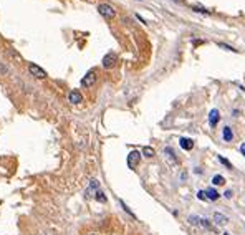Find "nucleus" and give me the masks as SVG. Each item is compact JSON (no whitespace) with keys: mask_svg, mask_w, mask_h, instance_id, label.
Here are the masks:
<instances>
[{"mask_svg":"<svg viewBox=\"0 0 245 235\" xmlns=\"http://www.w3.org/2000/svg\"><path fill=\"white\" fill-rule=\"evenodd\" d=\"M200 225H202V227H205V228H209V230H212V227H210V224H209L205 219H200Z\"/></svg>","mask_w":245,"mask_h":235,"instance_id":"412c9836","label":"nucleus"},{"mask_svg":"<svg viewBox=\"0 0 245 235\" xmlns=\"http://www.w3.org/2000/svg\"><path fill=\"white\" fill-rule=\"evenodd\" d=\"M217 46L219 48L227 50V51H234V53H237V48H234V46H230V45H225V43H222V41H217Z\"/></svg>","mask_w":245,"mask_h":235,"instance_id":"2eb2a0df","label":"nucleus"},{"mask_svg":"<svg viewBox=\"0 0 245 235\" xmlns=\"http://www.w3.org/2000/svg\"><path fill=\"white\" fill-rule=\"evenodd\" d=\"M212 184H214V185H224V184H225V179H224L222 176L217 174V176L212 177Z\"/></svg>","mask_w":245,"mask_h":235,"instance_id":"ddd939ff","label":"nucleus"},{"mask_svg":"<svg viewBox=\"0 0 245 235\" xmlns=\"http://www.w3.org/2000/svg\"><path fill=\"white\" fill-rule=\"evenodd\" d=\"M164 157L167 161H169V164L171 166H177V157H176V154H174V149H172V147H166L164 149Z\"/></svg>","mask_w":245,"mask_h":235,"instance_id":"423d86ee","label":"nucleus"},{"mask_svg":"<svg viewBox=\"0 0 245 235\" xmlns=\"http://www.w3.org/2000/svg\"><path fill=\"white\" fill-rule=\"evenodd\" d=\"M224 235H229V233H224Z\"/></svg>","mask_w":245,"mask_h":235,"instance_id":"cd10ccee","label":"nucleus"},{"mask_svg":"<svg viewBox=\"0 0 245 235\" xmlns=\"http://www.w3.org/2000/svg\"><path fill=\"white\" fill-rule=\"evenodd\" d=\"M179 144H181L182 149L190 151L192 147H194V141H192V139H187V137H181V139H179Z\"/></svg>","mask_w":245,"mask_h":235,"instance_id":"9d476101","label":"nucleus"},{"mask_svg":"<svg viewBox=\"0 0 245 235\" xmlns=\"http://www.w3.org/2000/svg\"><path fill=\"white\" fill-rule=\"evenodd\" d=\"M240 152H242V154L245 156V142H243V144H242V146H240Z\"/></svg>","mask_w":245,"mask_h":235,"instance_id":"393cba45","label":"nucleus"},{"mask_svg":"<svg viewBox=\"0 0 245 235\" xmlns=\"http://www.w3.org/2000/svg\"><path fill=\"white\" fill-rule=\"evenodd\" d=\"M28 71H30L32 76H35V78H38V80L46 78V71L43 68H40L38 65H35V63H28Z\"/></svg>","mask_w":245,"mask_h":235,"instance_id":"7ed1b4c3","label":"nucleus"},{"mask_svg":"<svg viewBox=\"0 0 245 235\" xmlns=\"http://www.w3.org/2000/svg\"><path fill=\"white\" fill-rule=\"evenodd\" d=\"M219 161L222 162V164H224L225 167H232V164H230V162H229L227 159H224V157H219Z\"/></svg>","mask_w":245,"mask_h":235,"instance_id":"5701e85b","label":"nucleus"},{"mask_svg":"<svg viewBox=\"0 0 245 235\" xmlns=\"http://www.w3.org/2000/svg\"><path fill=\"white\" fill-rule=\"evenodd\" d=\"M139 161H141V154H139V151H131L128 154V166H129V169H136V166L139 164Z\"/></svg>","mask_w":245,"mask_h":235,"instance_id":"39448f33","label":"nucleus"},{"mask_svg":"<svg viewBox=\"0 0 245 235\" xmlns=\"http://www.w3.org/2000/svg\"><path fill=\"white\" fill-rule=\"evenodd\" d=\"M192 10H194V12H200V13H210L209 10H205V8H200V7H192Z\"/></svg>","mask_w":245,"mask_h":235,"instance_id":"4be33fe9","label":"nucleus"},{"mask_svg":"<svg viewBox=\"0 0 245 235\" xmlns=\"http://www.w3.org/2000/svg\"><path fill=\"white\" fill-rule=\"evenodd\" d=\"M202 43H204L202 40H194V45H202Z\"/></svg>","mask_w":245,"mask_h":235,"instance_id":"a878e982","label":"nucleus"},{"mask_svg":"<svg viewBox=\"0 0 245 235\" xmlns=\"http://www.w3.org/2000/svg\"><path fill=\"white\" fill-rule=\"evenodd\" d=\"M189 224L190 225H199L200 224V219L195 217V215H190V217H189Z\"/></svg>","mask_w":245,"mask_h":235,"instance_id":"a211bd4d","label":"nucleus"},{"mask_svg":"<svg viewBox=\"0 0 245 235\" xmlns=\"http://www.w3.org/2000/svg\"><path fill=\"white\" fill-rule=\"evenodd\" d=\"M68 101L71 104H78L83 101V96H81V93L78 89H73V91H70V94H68Z\"/></svg>","mask_w":245,"mask_h":235,"instance_id":"0eeeda50","label":"nucleus"},{"mask_svg":"<svg viewBox=\"0 0 245 235\" xmlns=\"http://www.w3.org/2000/svg\"><path fill=\"white\" fill-rule=\"evenodd\" d=\"M141 152H142V154L146 156V157H152V156H154V149H152L151 146H144Z\"/></svg>","mask_w":245,"mask_h":235,"instance_id":"4468645a","label":"nucleus"},{"mask_svg":"<svg viewBox=\"0 0 245 235\" xmlns=\"http://www.w3.org/2000/svg\"><path fill=\"white\" fill-rule=\"evenodd\" d=\"M214 222L217 224V225H220V227H222V225H227V224H229V219L225 217L224 214H220V212H215V214H214Z\"/></svg>","mask_w":245,"mask_h":235,"instance_id":"1a4fd4ad","label":"nucleus"},{"mask_svg":"<svg viewBox=\"0 0 245 235\" xmlns=\"http://www.w3.org/2000/svg\"><path fill=\"white\" fill-rule=\"evenodd\" d=\"M119 204H121V207H123V210H124V212H128V214H129V215H131V217H133V219H136V215H134V214L131 212V209H129V207H128V205H126V204H124V202H123V200H119Z\"/></svg>","mask_w":245,"mask_h":235,"instance_id":"f3484780","label":"nucleus"},{"mask_svg":"<svg viewBox=\"0 0 245 235\" xmlns=\"http://www.w3.org/2000/svg\"><path fill=\"white\" fill-rule=\"evenodd\" d=\"M98 13L101 17H104L106 20H113V18L116 17V10H114L109 3H99L98 5Z\"/></svg>","mask_w":245,"mask_h":235,"instance_id":"f257e3e1","label":"nucleus"},{"mask_svg":"<svg viewBox=\"0 0 245 235\" xmlns=\"http://www.w3.org/2000/svg\"><path fill=\"white\" fill-rule=\"evenodd\" d=\"M219 119H220L219 109H212V111L209 113V124H210V128H215V126H217Z\"/></svg>","mask_w":245,"mask_h":235,"instance_id":"6e6552de","label":"nucleus"},{"mask_svg":"<svg viewBox=\"0 0 245 235\" xmlns=\"http://www.w3.org/2000/svg\"><path fill=\"white\" fill-rule=\"evenodd\" d=\"M222 137H224V141H227V142H230V141L234 139V133H232V129H230V126H225V128H224Z\"/></svg>","mask_w":245,"mask_h":235,"instance_id":"9b49d317","label":"nucleus"},{"mask_svg":"<svg viewBox=\"0 0 245 235\" xmlns=\"http://www.w3.org/2000/svg\"><path fill=\"white\" fill-rule=\"evenodd\" d=\"M205 194H207V199H210V200H217L219 199V192L214 189V187L207 189V190H205Z\"/></svg>","mask_w":245,"mask_h":235,"instance_id":"f8f14e48","label":"nucleus"},{"mask_svg":"<svg viewBox=\"0 0 245 235\" xmlns=\"http://www.w3.org/2000/svg\"><path fill=\"white\" fill-rule=\"evenodd\" d=\"M8 73H10V70H8L7 66L0 61V75H8Z\"/></svg>","mask_w":245,"mask_h":235,"instance_id":"6ab92c4d","label":"nucleus"},{"mask_svg":"<svg viewBox=\"0 0 245 235\" xmlns=\"http://www.w3.org/2000/svg\"><path fill=\"white\" fill-rule=\"evenodd\" d=\"M94 199H96V200H99V202H103V204L108 200V199H106V195H104V194L101 192V190H98V192L94 194Z\"/></svg>","mask_w":245,"mask_h":235,"instance_id":"dca6fc26","label":"nucleus"},{"mask_svg":"<svg viewBox=\"0 0 245 235\" xmlns=\"http://www.w3.org/2000/svg\"><path fill=\"white\" fill-rule=\"evenodd\" d=\"M116 61H118V55L116 53H113V51H109L108 55H104L103 56V61H101V65H103V68H113L114 65H116Z\"/></svg>","mask_w":245,"mask_h":235,"instance_id":"f03ea898","label":"nucleus"},{"mask_svg":"<svg viewBox=\"0 0 245 235\" xmlns=\"http://www.w3.org/2000/svg\"><path fill=\"white\" fill-rule=\"evenodd\" d=\"M90 235H96V233H90Z\"/></svg>","mask_w":245,"mask_h":235,"instance_id":"bb28decb","label":"nucleus"},{"mask_svg":"<svg viewBox=\"0 0 245 235\" xmlns=\"http://www.w3.org/2000/svg\"><path fill=\"white\" fill-rule=\"evenodd\" d=\"M94 83H96V71L90 70L88 73L83 76V80H81V86H83V88H90V86H93Z\"/></svg>","mask_w":245,"mask_h":235,"instance_id":"20e7f679","label":"nucleus"},{"mask_svg":"<svg viewBox=\"0 0 245 235\" xmlns=\"http://www.w3.org/2000/svg\"><path fill=\"white\" fill-rule=\"evenodd\" d=\"M197 199L199 200H207V194H205L204 190H199V192H197Z\"/></svg>","mask_w":245,"mask_h":235,"instance_id":"aec40b11","label":"nucleus"},{"mask_svg":"<svg viewBox=\"0 0 245 235\" xmlns=\"http://www.w3.org/2000/svg\"><path fill=\"white\" fill-rule=\"evenodd\" d=\"M224 195H225L227 199H232V195H234V194H232V190H225V192H224Z\"/></svg>","mask_w":245,"mask_h":235,"instance_id":"b1692460","label":"nucleus"}]
</instances>
